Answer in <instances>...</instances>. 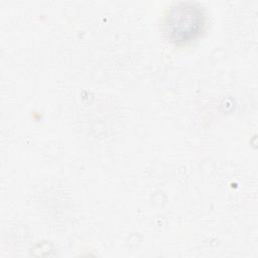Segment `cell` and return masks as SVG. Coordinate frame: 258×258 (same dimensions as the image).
I'll use <instances>...</instances> for the list:
<instances>
[{"mask_svg":"<svg viewBox=\"0 0 258 258\" xmlns=\"http://www.w3.org/2000/svg\"><path fill=\"white\" fill-rule=\"evenodd\" d=\"M205 16L200 7L192 3H179L168 10L164 20V32L175 43L195 39L203 30Z\"/></svg>","mask_w":258,"mask_h":258,"instance_id":"6da1fadb","label":"cell"}]
</instances>
